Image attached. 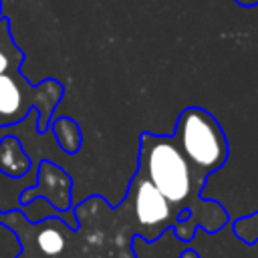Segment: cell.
<instances>
[{
    "instance_id": "1",
    "label": "cell",
    "mask_w": 258,
    "mask_h": 258,
    "mask_svg": "<svg viewBox=\"0 0 258 258\" xmlns=\"http://www.w3.org/2000/svg\"><path fill=\"white\" fill-rule=\"evenodd\" d=\"M137 169L181 216L175 232L181 230L187 216L191 218L187 222L189 236H194L196 226H204L208 232H216L228 222V214L216 202L202 200L206 179L196 173V169L187 163L169 135H155L149 131L141 133Z\"/></svg>"
},
{
    "instance_id": "7",
    "label": "cell",
    "mask_w": 258,
    "mask_h": 258,
    "mask_svg": "<svg viewBox=\"0 0 258 258\" xmlns=\"http://www.w3.org/2000/svg\"><path fill=\"white\" fill-rule=\"evenodd\" d=\"M236 236L248 244H254L258 240V212L248 216V218H242L238 220L236 224Z\"/></svg>"
},
{
    "instance_id": "9",
    "label": "cell",
    "mask_w": 258,
    "mask_h": 258,
    "mask_svg": "<svg viewBox=\"0 0 258 258\" xmlns=\"http://www.w3.org/2000/svg\"><path fill=\"white\" fill-rule=\"evenodd\" d=\"M18 258H38V256H34V254H26V252H22Z\"/></svg>"
},
{
    "instance_id": "6",
    "label": "cell",
    "mask_w": 258,
    "mask_h": 258,
    "mask_svg": "<svg viewBox=\"0 0 258 258\" xmlns=\"http://www.w3.org/2000/svg\"><path fill=\"white\" fill-rule=\"evenodd\" d=\"M54 133L58 137V143L60 147L67 151V153H75L81 145V133H79V127L73 123V119H58L54 123Z\"/></svg>"
},
{
    "instance_id": "8",
    "label": "cell",
    "mask_w": 258,
    "mask_h": 258,
    "mask_svg": "<svg viewBox=\"0 0 258 258\" xmlns=\"http://www.w3.org/2000/svg\"><path fill=\"white\" fill-rule=\"evenodd\" d=\"M238 6H244V8H252V6H258V0H234Z\"/></svg>"
},
{
    "instance_id": "2",
    "label": "cell",
    "mask_w": 258,
    "mask_h": 258,
    "mask_svg": "<svg viewBox=\"0 0 258 258\" xmlns=\"http://www.w3.org/2000/svg\"><path fill=\"white\" fill-rule=\"evenodd\" d=\"M196 173L208 179L228 159V139L218 119L202 107H185L169 135Z\"/></svg>"
},
{
    "instance_id": "3",
    "label": "cell",
    "mask_w": 258,
    "mask_h": 258,
    "mask_svg": "<svg viewBox=\"0 0 258 258\" xmlns=\"http://www.w3.org/2000/svg\"><path fill=\"white\" fill-rule=\"evenodd\" d=\"M62 97V85L54 79H46L40 85H30L18 67H10L0 73V127L22 121L30 111H38V131L48 129L52 109Z\"/></svg>"
},
{
    "instance_id": "4",
    "label": "cell",
    "mask_w": 258,
    "mask_h": 258,
    "mask_svg": "<svg viewBox=\"0 0 258 258\" xmlns=\"http://www.w3.org/2000/svg\"><path fill=\"white\" fill-rule=\"evenodd\" d=\"M125 202L131 206L133 218L139 224L141 240H155L163 230L175 228L181 222V216L171 208V204L161 196V191L137 169L131 179Z\"/></svg>"
},
{
    "instance_id": "5",
    "label": "cell",
    "mask_w": 258,
    "mask_h": 258,
    "mask_svg": "<svg viewBox=\"0 0 258 258\" xmlns=\"http://www.w3.org/2000/svg\"><path fill=\"white\" fill-rule=\"evenodd\" d=\"M64 228L56 220H48L42 224V230L36 234V250L42 258H56L64 250Z\"/></svg>"
}]
</instances>
